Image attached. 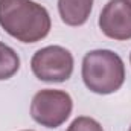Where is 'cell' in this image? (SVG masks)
I'll return each instance as SVG.
<instances>
[{"instance_id": "obj_12", "label": "cell", "mask_w": 131, "mask_h": 131, "mask_svg": "<svg viewBox=\"0 0 131 131\" xmlns=\"http://www.w3.org/2000/svg\"><path fill=\"white\" fill-rule=\"evenodd\" d=\"M130 131H131V127H130Z\"/></svg>"}, {"instance_id": "obj_9", "label": "cell", "mask_w": 131, "mask_h": 131, "mask_svg": "<svg viewBox=\"0 0 131 131\" xmlns=\"http://www.w3.org/2000/svg\"><path fill=\"white\" fill-rule=\"evenodd\" d=\"M125 2H127V3H130V5H131V0H125Z\"/></svg>"}, {"instance_id": "obj_2", "label": "cell", "mask_w": 131, "mask_h": 131, "mask_svg": "<svg viewBox=\"0 0 131 131\" xmlns=\"http://www.w3.org/2000/svg\"><path fill=\"white\" fill-rule=\"evenodd\" d=\"M82 81L93 93H114L124 85L125 64L113 50H90L82 60Z\"/></svg>"}, {"instance_id": "obj_11", "label": "cell", "mask_w": 131, "mask_h": 131, "mask_svg": "<svg viewBox=\"0 0 131 131\" xmlns=\"http://www.w3.org/2000/svg\"><path fill=\"white\" fill-rule=\"evenodd\" d=\"M130 61H131V55H130Z\"/></svg>"}, {"instance_id": "obj_1", "label": "cell", "mask_w": 131, "mask_h": 131, "mask_svg": "<svg viewBox=\"0 0 131 131\" xmlns=\"http://www.w3.org/2000/svg\"><path fill=\"white\" fill-rule=\"evenodd\" d=\"M0 26L20 43L47 37L52 21L47 9L34 0H0Z\"/></svg>"}, {"instance_id": "obj_7", "label": "cell", "mask_w": 131, "mask_h": 131, "mask_svg": "<svg viewBox=\"0 0 131 131\" xmlns=\"http://www.w3.org/2000/svg\"><path fill=\"white\" fill-rule=\"evenodd\" d=\"M20 69V58L17 52L0 41V81L12 78Z\"/></svg>"}, {"instance_id": "obj_6", "label": "cell", "mask_w": 131, "mask_h": 131, "mask_svg": "<svg viewBox=\"0 0 131 131\" xmlns=\"http://www.w3.org/2000/svg\"><path fill=\"white\" fill-rule=\"evenodd\" d=\"M93 8V0H58V12L61 20L69 26L84 25Z\"/></svg>"}, {"instance_id": "obj_10", "label": "cell", "mask_w": 131, "mask_h": 131, "mask_svg": "<svg viewBox=\"0 0 131 131\" xmlns=\"http://www.w3.org/2000/svg\"><path fill=\"white\" fill-rule=\"evenodd\" d=\"M23 131H32V130H23Z\"/></svg>"}, {"instance_id": "obj_3", "label": "cell", "mask_w": 131, "mask_h": 131, "mask_svg": "<svg viewBox=\"0 0 131 131\" xmlns=\"http://www.w3.org/2000/svg\"><path fill=\"white\" fill-rule=\"evenodd\" d=\"M73 110V101L64 90L44 89L35 93L31 102V116L32 119L46 127L58 128L63 125Z\"/></svg>"}, {"instance_id": "obj_8", "label": "cell", "mask_w": 131, "mask_h": 131, "mask_svg": "<svg viewBox=\"0 0 131 131\" xmlns=\"http://www.w3.org/2000/svg\"><path fill=\"white\" fill-rule=\"evenodd\" d=\"M67 131H104V128L93 117L79 116L69 125Z\"/></svg>"}, {"instance_id": "obj_5", "label": "cell", "mask_w": 131, "mask_h": 131, "mask_svg": "<svg viewBox=\"0 0 131 131\" xmlns=\"http://www.w3.org/2000/svg\"><path fill=\"white\" fill-rule=\"evenodd\" d=\"M98 25L111 40H131V5L125 0H110L99 14Z\"/></svg>"}, {"instance_id": "obj_4", "label": "cell", "mask_w": 131, "mask_h": 131, "mask_svg": "<svg viewBox=\"0 0 131 131\" xmlns=\"http://www.w3.org/2000/svg\"><path fill=\"white\" fill-rule=\"evenodd\" d=\"M73 55L63 46H46L34 53L31 69L44 82H64L73 73Z\"/></svg>"}]
</instances>
